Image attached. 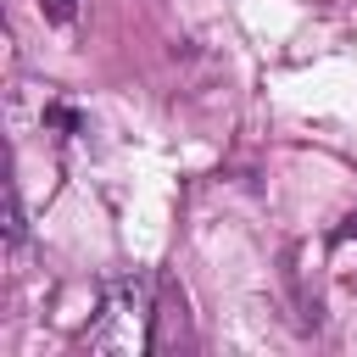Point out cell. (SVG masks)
Segmentation results:
<instances>
[{
    "label": "cell",
    "mask_w": 357,
    "mask_h": 357,
    "mask_svg": "<svg viewBox=\"0 0 357 357\" xmlns=\"http://www.w3.org/2000/svg\"><path fill=\"white\" fill-rule=\"evenodd\" d=\"M39 11H45L50 22H73V17H78V0H39Z\"/></svg>",
    "instance_id": "277c9868"
},
{
    "label": "cell",
    "mask_w": 357,
    "mask_h": 357,
    "mask_svg": "<svg viewBox=\"0 0 357 357\" xmlns=\"http://www.w3.org/2000/svg\"><path fill=\"white\" fill-rule=\"evenodd\" d=\"M45 123H56V128H67V134H78V128H84V117H78L73 106H45Z\"/></svg>",
    "instance_id": "3957f363"
},
{
    "label": "cell",
    "mask_w": 357,
    "mask_h": 357,
    "mask_svg": "<svg viewBox=\"0 0 357 357\" xmlns=\"http://www.w3.org/2000/svg\"><path fill=\"white\" fill-rule=\"evenodd\" d=\"M195 335H190V301L173 279H162L156 290V307H151V335H145V351L151 357H173V351H190Z\"/></svg>",
    "instance_id": "6da1fadb"
},
{
    "label": "cell",
    "mask_w": 357,
    "mask_h": 357,
    "mask_svg": "<svg viewBox=\"0 0 357 357\" xmlns=\"http://www.w3.org/2000/svg\"><path fill=\"white\" fill-rule=\"evenodd\" d=\"M22 229H28V223H22V201H17V184H6V240L17 245V240H22Z\"/></svg>",
    "instance_id": "7a4b0ae2"
}]
</instances>
